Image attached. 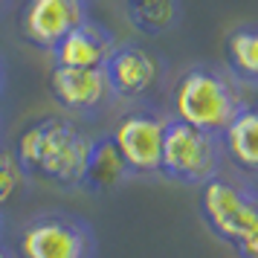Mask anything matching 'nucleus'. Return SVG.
<instances>
[{
  "label": "nucleus",
  "mask_w": 258,
  "mask_h": 258,
  "mask_svg": "<svg viewBox=\"0 0 258 258\" xmlns=\"http://www.w3.org/2000/svg\"><path fill=\"white\" fill-rule=\"evenodd\" d=\"M0 140H3V119H0Z\"/></svg>",
  "instance_id": "412c9836"
},
{
  "label": "nucleus",
  "mask_w": 258,
  "mask_h": 258,
  "mask_svg": "<svg viewBox=\"0 0 258 258\" xmlns=\"http://www.w3.org/2000/svg\"><path fill=\"white\" fill-rule=\"evenodd\" d=\"M116 47V35L99 21H84L73 32L58 41L52 49V67H70V70H102L107 55Z\"/></svg>",
  "instance_id": "9d476101"
},
{
  "label": "nucleus",
  "mask_w": 258,
  "mask_h": 258,
  "mask_svg": "<svg viewBox=\"0 0 258 258\" xmlns=\"http://www.w3.org/2000/svg\"><path fill=\"white\" fill-rule=\"evenodd\" d=\"M226 151L223 140L200 128H191L186 122H177L168 116L163 140V163L160 177L174 180L180 186H203L212 177L221 174Z\"/></svg>",
  "instance_id": "20e7f679"
},
{
  "label": "nucleus",
  "mask_w": 258,
  "mask_h": 258,
  "mask_svg": "<svg viewBox=\"0 0 258 258\" xmlns=\"http://www.w3.org/2000/svg\"><path fill=\"white\" fill-rule=\"evenodd\" d=\"M165 125H168V113H163L160 107L134 105L116 122V128L110 131L134 180L137 177H145V180L160 177Z\"/></svg>",
  "instance_id": "0eeeda50"
},
{
  "label": "nucleus",
  "mask_w": 258,
  "mask_h": 258,
  "mask_svg": "<svg viewBox=\"0 0 258 258\" xmlns=\"http://www.w3.org/2000/svg\"><path fill=\"white\" fill-rule=\"evenodd\" d=\"M0 238H3V212H0Z\"/></svg>",
  "instance_id": "aec40b11"
},
{
  "label": "nucleus",
  "mask_w": 258,
  "mask_h": 258,
  "mask_svg": "<svg viewBox=\"0 0 258 258\" xmlns=\"http://www.w3.org/2000/svg\"><path fill=\"white\" fill-rule=\"evenodd\" d=\"M6 79H9V73H6V55L0 52V99L6 93Z\"/></svg>",
  "instance_id": "f3484780"
},
{
  "label": "nucleus",
  "mask_w": 258,
  "mask_h": 258,
  "mask_svg": "<svg viewBox=\"0 0 258 258\" xmlns=\"http://www.w3.org/2000/svg\"><path fill=\"white\" fill-rule=\"evenodd\" d=\"M223 67L241 87L258 90V24L235 26L223 38Z\"/></svg>",
  "instance_id": "ddd939ff"
},
{
  "label": "nucleus",
  "mask_w": 258,
  "mask_h": 258,
  "mask_svg": "<svg viewBox=\"0 0 258 258\" xmlns=\"http://www.w3.org/2000/svg\"><path fill=\"white\" fill-rule=\"evenodd\" d=\"M24 183H26V177L21 171L18 160H15L12 145H6V142L0 140V206H6L21 191Z\"/></svg>",
  "instance_id": "2eb2a0df"
},
{
  "label": "nucleus",
  "mask_w": 258,
  "mask_h": 258,
  "mask_svg": "<svg viewBox=\"0 0 258 258\" xmlns=\"http://www.w3.org/2000/svg\"><path fill=\"white\" fill-rule=\"evenodd\" d=\"M223 151L226 160L249 180H258V102L235 116V122L223 131Z\"/></svg>",
  "instance_id": "f8f14e48"
},
{
  "label": "nucleus",
  "mask_w": 258,
  "mask_h": 258,
  "mask_svg": "<svg viewBox=\"0 0 258 258\" xmlns=\"http://www.w3.org/2000/svg\"><path fill=\"white\" fill-rule=\"evenodd\" d=\"M49 96L52 102L76 119L102 116L116 99L110 93L105 70H70L52 67L49 70Z\"/></svg>",
  "instance_id": "1a4fd4ad"
},
{
  "label": "nucleus",
  "mask_w": 258,
  "mask_h": 258,
  "mask_svg": "<svg viewBox=\"0 0 258 258\" xmlns=\"http://www.w3.org/2000/svg\"><path fill=\"white\" fill-rule=\"evenodd\" d=\"M90 137L70 116H38L26 125L12 151L26 180L55 188H79L84 174Z\"/></svg>",
  "instance_id": "f257e3e1"
},
{
  "label": "nucleus",
  "mask_w": 258,
  "mask_h": 258,
  "mask_svg": "<svg viewBox=\"0 0 258 258\" xmlns=\"http://www.w3.org/2000/svg\"><path fill=\"white\" fill-rule=\"evenodd\" d=\"M90 21L87 0H26L21 9V35L41 52H52L67 32Z\"/></svg>",
  "instance_id": "6e6552de"
},
{
  "label": "nucleus",
  "mask_w": 258,
  "mask_h": 258,
  "mask_svg": "<svg viewBox=\"0 0 258 258\" xmlns=\"http://www.w3.org/2000/svg\"><path fill=\"white\" fill-rule=\"evenodd\" d=\"M102 70L116 102L151 105V96L163 84L165 61L140 41H116Z\"/></svg>",
  "instance_id": "423d86ee"
},
{
  "label": "nucleus",
  "mask_w": 258,
  "mask_h": 258,
  "mask_svg": "<svg viewBox=\"0 0 258 258\" xmlns=\"http://www.w3.org/2000/svg\"><path fill=\"white\" fill-rule=\"evenodd\" d=\"M18 258H99V238L76 212H38L21 226Z\"/></svg>",
  "instance_id": "7ed1b4c3"
},
{
  "label": "nucleus",
  "mask_w": 258,
  "mask_h": 258,
  "mask_svg": "<svg viewBox=\"0 0 258 258\" xmlns=\"http://www.w3.org/2000/svg\"><path fill=\"white\" fill-rule=\"evenodd\" d=\"M134 180L128 171V163L119 151L113 134H99L90 137V148H87V160H84V174L82 186L87 195H110L119 186H125Z\"/></svg>",
  "instance_id": "9b49d317"
},
{
  "label": "nucleus",
  "mask_w": 258,
  "mask_h": 258,
  "mask_svg": "<svg viewBox=\"0 0 258 258\" xmlns=\"http://www.w3.org/2000/svg\"><path fill=\"white\" fill-rule=\"evenodd\" d=\"M249 105L246 90L221 64H191L177 76L168 93V116L191 128L223 137L235 116Z\"/></svg>",
  "instance_id": "f03ea898"
},
{
  "label": "nucleus",
  "mask_w": 258,
  "mask_h": 258,
  "mask_svg": "<svg viewBox=\"0 0 258 258\" xmlns=\"http://www.w3.org/2000/svg\"><path fill=\"white\" fill-rule=\"evenodd\" d=\"M0 258H15V255H12V252H9V249H6L3 244H0Z\"/></svg>",
  "instance_id": "6ab92c4d"
},
{
  "label": "nucleus",
  "mask_w": 258,
  "mask_h": 258,
  "mask_svg": "<svg viewBox=\"0 0 258 258\" xmlns=\"http://www.w3.org/2000/svg\"><path fill=\"white\" fill-rule=\"evenodd\" d=\"M125 15L140 35L160 38L177 29L183 18V3L180 0H125Z\"/></svg>",
  "instance_id": "4468645a"
},
{
  "label": "nucleus",
  "mask_w": 258,
  "mask_h": 258,
  "mask_svg": "<svg viewBox=\"0 0 258 258\" xmlns=\"http://www.w3.org/2000/svg\"><path fill=\"white\" fill-rule=\"evenodd\" d=\"M198 206L206 229L232 246L258 218V186L218 174L200 186Z\"/></svg>",
  "instance_id": "39448f33"
},
{
  "label": "nucleus",
  "mask_w": 258,
  "mask_h": 258,
  "mask_svg": "<svg viewBox=\"0 0 258 258\" xmlns=\"http://www.w3.org/2000/svg\"><path fill=\"white\" fill-rule=\"evenodd\" d=\"M9 6H12V0H0V18L9 12Z\"/></svg>",
  "instance_id": "a211bd4d"
},
{
  "label": "nucleus",
  "mask_w": 258,
  "mask_h": 258,
  "mask_svg": "<svg viewBox=\"0 0 258 258\" xmlns=\"http://www.w3.org/2000/svg\"><path fill=\"white\" fill-rule=\"evenodd\" d=\"M232 249L238 252V258H258V218L249 223V229L232 244Z\"/></svg>",
  "instance_id": "dca6fc26"
}]
</instances>
